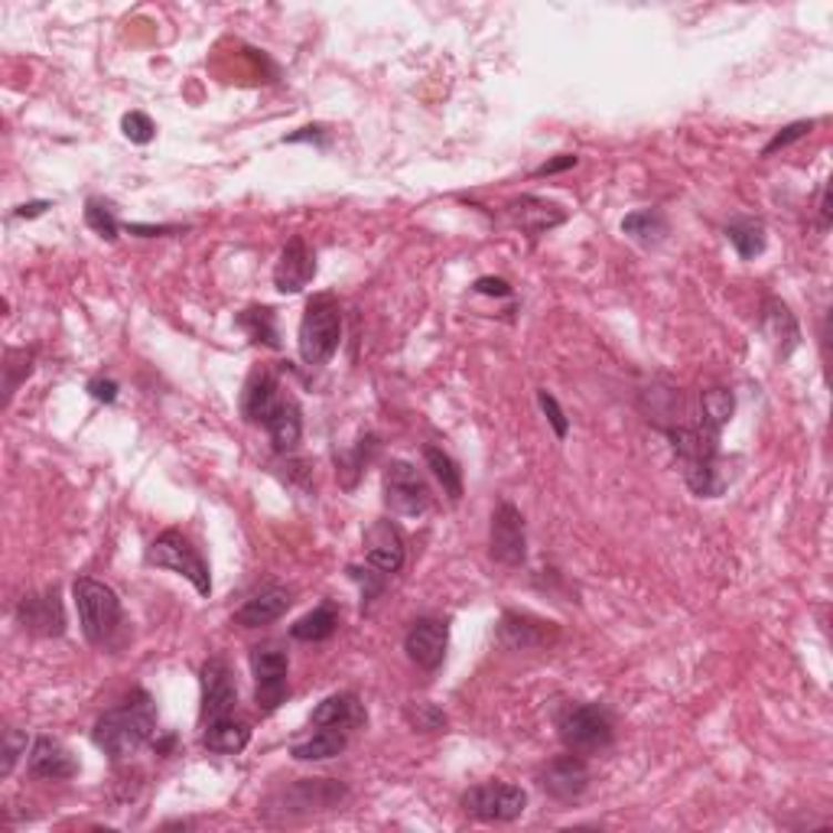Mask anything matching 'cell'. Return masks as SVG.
<instances>
[{
	"label": "cell",
	"mask_w": 833,
	"mask_h": 833,
	"mask_svg": "<svg viewBox=\"0 0 833 833\" xmlns=\"http://www.w3.org/2000/svg\"><path fill=\"white\" fill-rule=\"evenodd\" d=\"M281 397H284L281 394V382L267 368H254L247 375L245 392H242V417H245L247 424H261L264 427Z\"/></svg>",
	"instance_id": "obj_19"
},
{
	"label": "cell",
	"mask_w": 833,
	"mask_h": 833,
	"mask_svg": "<svg viewBox=\"0 0 833 833\" xmlns=\"http://www.w3.org/2000/svg\"><path fill=\"white\" fill-rule=\"evenodd\" d=\"M570 166H577V156L573 153H563L560 160H550V163H544L535 170V176H553V173H563V170H570Z\"/></svg>",
	"instance_id": "obj_45"
},
{
	"label": "cell",
	"mask_w": 833,
	"mask_h": 833,
	"mask_svg": "<svg viewBox=\"0 0 833 833\" xmlns=\"http://www.w3.org/2000/svg\"><path fill=\"white\" fill-rule=\"evenodd\" d=\"M33 358H37L33 348H7L3 352V404H10V397L17 394L23 378H30Z\"/></svg>",
	"instance_id": "obj_34"
},
{
	"label": "cell",
	"mask_w": 833,
	"mask_h": 833,
	"mask_svg": "<svg viewBox=\"0 0 833 833\" xmlns=\"http://www.w3.org/2000/svg\"><path fill=\"white\" fill-rule=\"evenodd\" d=\"M156 735V710L144 690H134L121 707L108 710L99 717L92 742L99 745L104 755H111L114 762L131 759L144 742H153Z\"/></svg>",
	"instance_id": "obj_1"
},
{
	"label": "cell",
	"mask_w": 833,
	"mask_h": 833,
	"mask_svg": "<svg viewBox=\"0 0 833 833\" xmlns=\"http://www.w3.org/2000/svg\"><path fill=\"white\" fill-rule=\"evenodd\" d=\"M27 769H30L33 779H43V782H65V779H75V775H79L75 755L69 752L65 742H59V739H52V735H37V739L30 742Z\"/></svg>",
	"instance_id": "obj_13"
},
{
	"label": "cell",
	"mask_w": 833,
	"mask_h": 833,
	"mask_svg": "<svg viewBox=\"0 0 833 833\" xmlns=\"http://www.w3.org/2000/svg\"><path fill=\"white\" fill-rule=\"evenodd\" d=\"M345 798V788L333 779H303L296 782L284 801H291L294 807L287 811H319V807H336Z\"/></svg>",
	"instance_id": "obj_24"
},
{
	"label": "cell",
	"mask_w": 833,
	"mask_h": 833,
	"mask_svg": "<svg viewBox=\"0 0 833 833\" xmlns=\"http://www.w3.org/2000/svg\"><path fill=\"white\" fill-rule=\"evenodd\" d=\"M687 489L700 498H717L720 491L730 486V476L723 469V459H693V463H681Z\"/></svg>",
	"instance_id": "obj_26"
},
{
	"label": "cell",
	"mask_w": 833,
	"mask_h": 833,
	"mask_svg": "<svg viewBox=\"0 0 833 833\" xmlns=\"http://www.w3.org/2000/svg\"><path fill=\"white\" fill-rule=\"evenodd\" d=\"M378 453V437H362V440L352 446V453H343V456H336V466H339V476L345 479V473H352L348 476V489H355V482H358V476L365 473V466H368V459Z\"/></svg>",
	"instance_id": "obj_36"
},
{
	"label": "cell",
	"mask_w": 833,
	"mask_h": 833,
	"mask_svg": "<svg viewBox=\"0 0 833 833\" xmlns=\"http://www.w3.org/2000/svg\"><path fill=\"white\" fill-rule=\"evenodd\" d=\"M508 219H511L515 228H521L525 235L538 238L544 232L563 225V222H567V212H563L560 205L547 202V199L521 196L515 199V202H508Z\"/></svg>",
	"instance_id": "obj_18"
},
{
	"label": "cell",
	"mask_w": 833,
	"mask_h": 833,
	"mask_svg": "<svg viewBox=\"0 0 833 833\" xmlns=\"http://www.w3.org/2000/svg\"><path fill=\"white\" fill-rule=\"evenodd\" d=\"M446 644H449V629L440 619H417L407 636H404V651L407 658L424 668V671H437L446 658Z\"/></svg>",
	"instance_id": "obj_14"
},
{
	"label": "cell",
	"mask_w": 833,
	"mask_h": 833,
	"mask_svg": "<svg viewBox=\"0 0 833 833\" xmlns=\"http://www.w3.org/2000/svg\"><path fill=\"white\" fill-rule=\"evenodd\" d=\"M473 291L482 296H511V284L505 281V277H479L476 284H473Z\"/></svg>",
	"instance_id": "obj_43"
},
{
	"label": "cell",
	"mask_w": 833,
	"mask_h": 833,
	"mask_svg": "<svg viewBox=\"0 0 833 833\" xmlns=\"http://www.w3.org/2000/svg\"><path fill=\"white\" fill-rule=\"evenodd\" d=\"M85 222H89V228L101 235L104 242H114L118 238V232H121V222L114 219V212H111V205L104 202V199H89L85 202Z\"/></svg>",
	"instance_id": "obj_37"
},
{
	"label": "cell",
	"mask_w": 833,
	"mask_h": 833,
	"mask_svg": "<svg viewBox=\"0 0 833 833\" xmlns=\"http://www.w3.org/2000/svg\"><path fill=\"white\" fill-rule=\"evenodd\" d=\"M735 414V394L730 388H707L700 394V427L720 434Z\"/></svg>",
	"instance_id": "obj_30"
},
{
	"label": "cell",
	"mask_w": 833,
	"mask_h": 833,
	"mask_svg": "<svg viewBox=\"0 0 833 833\" xmlns=\"http://www.w3.org/2000/svg\"><path fill=\"white\" fill-rule=\"evenodd\" d=\"M407 720L417 727V730H424V733H434V730H443L446 727V717H443L437 707H430V703H410L407 707Z\"/></svg>",
	"instance_id": "obj_42"
},
{
	"label": "cell",
	"mask_w": 833,
	"mask_h": 833,
	"mask_svg": "<svg viewBox=\"0 0 833 833\" xmlns=\"http://www.w3.org/2000/svg\"><path fill=\"white\" fill-rule=\"evenodd\" d=\"M498 638H501V644H508L515 651L518 648L528 651V648H538L547 641V626L528 619V616H518V612H505L501 626H498Z\"/></svg>",
	"instance_id": "obj_27"
},
{
	"label": "cell",
	"mask_w": 833,
	"mask_h": 833,
	"mask_svg": "<svg viewBox=\"0 0 833 833\" xmlns=\"http://www.w3.org/2000/svg\"><path fill=\"white\" fill-rule=\"evenodd\" d=\"M238 326L247 329V336L254 343L271 345V348H281V339H277V326H274V309L267 306H251L238 316Z\"/></svg>",
	"instance_id": "obj_35"
},
{
	"label": "cell",
	"mask_w": 833,
	"mask_h": 833,
	"mask_svg": "<svg viewBox=\"0 0 833 833\" xmlns=\"http://www.w3.org/2000/svg\"><path fill=\"white\" fill-rule=\"evenodd\" d=\"M814 131V121H794V124H788V128H782L765 148H762V156H772V153H779V150L784 148H791L794 141H801V138H807Z\"/></svg>",
	"instance_id": "obj_40"
},
{
	"label": "cell",
	"mask_w": 833,
	"mask_h": 833,
	"mask_svg": "<svg viewBox=\"0 0 833 833\" xmlns=\"http://www.w3.org/2000/svg\"><path fill=\"white\" fill-rule=\"evenodd\" d=\"M89 394L101 400V404H114L118 400V382H111V378H92L89 382Z\"/></svg>",
	"instance_id": "obj_44"
},
{
	"label": "cell",
	"mask_w": 833,
	"mask_h": 833,
	"mask_svg": "<svg viewBox=\"0 0 833 833\" xmlns=\"http://www.w3.org/2000/svg\"><path fill=\"white\" fill-rule=\"evenodd\" d=\"M72 596H75L82 636L89 638L92 644H108L111 636L118 632V626H121V599H118V592L108 583H101V580L79 577L75 587H72Z\"/></svg>",
	"instance_id": "obj_3"
},
{
	"label": "cell",
	"mask_w": 833,
	"mask_h": 833,
	"mask_svg": "<svg viewBox=\"0 0 833 833\" xmlns=\"http://www.w3.org/2000/svg\"><path fill=\"white\" fill-rule=\"evenodd\" d=\"M817 212H821V232H827V228H831V219H833L831 186H824V190H821V205H817Z\"/></svg>",
	"instance_id": "obj_46"
},
{
	"label": "cell",
	"mask_w": 833,
	"mask_h": 833,
	"mask_svg": "<svg viewBox=\"0 0 833 833\" xmlns=\"http://www.w3.org/2000/svg\"><path fill=\"white\" fill-rule=\"evenodd\" d=\"M17 622L43 638H59L65 632V616H62V599L59 589H43L33 596H23L17 606Z\"/></svg>",
	"instance_id": "obj_12"
},
{
	"label": "cell",
	"mask_w": 833,
	"mask_h": 833,
	"mask_svg": "<svg viewBox=\"0 0 833 833\" xmlns=\"http://www.w3.org/2000/svg\"><path fill=\"white\" fill-rule=\"evenodd\" d=\"M251 671H254V700L261 717H271L291 693L287 674H291V658L287 648L277 641H264L251 648Z\"/></svg>",
	"instance_id": "obj_5"
},
{
	"label": "cell",
	"mask_w": 833,
	"mask_h": 833,
	"mask_svg": "<svg viewBox=\"0 0 833 833\" xmlns=\"http://www.w3.org/2000/svg\"><path fill=\"white\" fill-rule=\"evenodd\" d=\"M316 277V257L313 251L306 247V242L296 235L291 238L281 257H277V267H274V287L277 294H299L309 281Z\"/></svg>",
	"instance_id": "obj_17"
},
{
	"label": "cell",
	"mask_w": 833,
	"mask_h": 833,
	"mask_svg": "<svg viewBox=\"0 0 833 833\" xmlns=\"http://www.w3.org/2000/svg\"><path fill=\"white\" fill-rule=\"evenodd\" d=\"M538 784L544 788V794H550L553 801H577L589 788L587 759L570 752V755H560V759L547 762L540 769Z\"/></svg>",
	"instance_id": "obj_11"
},
{
	"label": "cell",
	"mask_w": 833,
	"mask_h": 833,
	"mask_svg": "<svg viewBox=\"0 0 833 833\" xmlns=\"http://www.w3.org/2000/svg\"><path fill=\"white\" fill-rule=\"evenodd\" d=\"M622 232L638 245H661L668 235V219L661 209H638L622 219Z\"/></svg>",
	"instance_id": "obj_29"
},
{
	"label": "cell",
	"mask_w": 833,
	"mask_h": 833,
	"mask_svg": "<svg viewBox=\"0 0 833 833\" xmlns=\"http://www.w3.org/2000/svg\"><path fill=\"white\" fill-rule=\"evenodd\" d=\"M27 745H30L27 733H20V730H3V749H0V755H3L0 772H3V775L13 772V765H17L20 755H27Z\"/></svg>",
	"instance_id": "obj_41"
},
{
	"label": "cell",
	"mask_w": 833,
	"mask_h": 833,
	"mask_svg": "<svg viewBox=\"0 0 833 833\" xmlns=\"http://www.w3.org/2000/svg\"><path fill=\"white\" fill-rule=\"evenodd\" d=\"M668 440L674 446L681 463L693 459H717L720 456V434H710L707 427H668Z\"/></svg>",
	"instance_id": "obj_25"
},
{
	"label": "cell",
	"mask_w": 833,
	"mask_h": 833,
	"mask_svg": "<svg viewBox=\"0 0 833 833\" xmlns=\"http://www.w3.org/2000/svg\"><path fill=\"white\" fill-rule=\"evenodd\" d=\"M407 560V547L400 531L394 528L392 521H375L365 531V563L368 570L382 573V577H394Z\"/></svg>",
	"instance_id": "obj_15"
},
{
	"label": "cell",
	"mask_w": 833,
	"mask_h": 833,
	"mask_svg": "<svg viewBox=\"0 0 833 833\" xmlns=\"http://www.w3.org/2000/svg\"><path fill=\"white\" fill-rule=\"evenodd\" d=\"M343 339V309L329 294L313 296L299 319V358L306 365H326Z\"/></svg>",
	"instance_id": "obj_2"
},
{
	"label": "cell",
	"mask_w": 833,
	"mask_h": 833,
	"mask_svg": "<svg viewBox=\"0 0 833 833\" xmlns=\"http://www.w3.org/2000/svg\"><path fill=\"white\" fill-rule=\"evenodd\" d=\"M762 329L779 348L782 358H791V352L801 345V326H798L794 313L788 309V303H782L779 296H769L762 303Z\"/></svg>",
	"instance_id": "obj_21"
},
{
	"label": "cell",
	"mask_w": 833,
	"mask_h": 833,
	"mask_svg": "<svg viewBox=\"0 0 833 833\" xmlns=\"http://www.w3.org/2000/svg\"><path fill=\"white\" fill-rule=\"evenodd\" d=\"M47 209H52L50 202H30V205H20L13 215H17V219H37V215H43Z\"/></svg>",
	"instance_id": "obj_48"
},
{
	"label": "cell",
	"mask_w": 833,
	"mask_h": 833,
	"mask_svg": "<svg viewBox=\"0 0 833 833\" xmlns=\"http://www.w3.org/2000/svg\"><path fill=\"white\" fill-rule=\"evenodd\" d=\"M727 238L742 261H752L765 251V225L755 219H735L727 225Z\"/></svg>",
	"instance_id": "obj_33"
},
{
	"label": "cell",
	"mask_w": 833,
	"mask_h": 833,
	"mask_svg": "<svg viewBox=\"0 0 833 833\" xmlns=\"http://www.w3.org/2000/svg\"><path fill=\"white\" fill-rule=\"evenodd\" d=\"M294 606V592L287 587H261L257 592H251L245 602L238 606L235 612V626L242 629H261V626H271L277 622L287 609Z\"/></svg>",
	"instance_id": "obj_16"
},
{
	"label": "cell",
	"mask_w": 833,
	"mask_h": 833,
	"mask_svg": "<svg viewBox=\"0 0 833 833\" xmlns=\"http://www.w3.org/2000/svg\"><path fill=\"white\" fill-rule=\"evenodd\" d=\"M264 430H267V437H271L274 449H277L281 456L294 453L296 443L303 437V414H299V404H296L294 397L284 394V397L277 400V407H274V414L267 417Z\"/></svg>",
	"instance_id": "obj_22"
},
{
	"label": "cell",
	"mask_w": 833,
	"mask_h": 833,
	"mask_svg": "<svg viewBox=\"0 0 833 833\" xmlns=\"http://www.w3.org/2000/svg\"><path fill=\"white\" fill-rule=\"evenodd\" d=\"M121 131H124V138L131 144H150L156 138V128H153V121H150L144 111H128L121 118Z\"/></svg>",
	"instance_id": "obj_38"
},
{
	"label": "cell",
	"mask_w": 833,
	"mask_h": 833,
	"mask_svg": "<svg viewBox=\"0 0 833 833\" xmlns=\"http://www.w3.org/2000/svg\"><path fill=\"white\" fill-rule=\"evenodd\" d=\"M336 629H339V612L326 602V606L306 612L303 619H296L294 626H291V638L316 644V641H326V638L336 636Z\"/></svg>",
	"instance_id": "obj_31"
},
{
	"label": "cell",
	"mask_w": 833,
	"mask_h": 833,
	"mask_svg": "<svg viewBox=\"0 0 833 833\" xmlns=\"http://www.w3.org/2000/svg\"><path fill=\"white\" fill-rule=\"evenodd\" d=\"M199 681H202V723H212V720H222V717L235 713L238 687H235L232 668H228L225 658H209L202 664Z\"/></svg>",
	"instance_id": "obj_10"
},
{
	"label": "cell",
	"mask_w": 833,
	"mask_h": 833,
	"mask_svg": "<svg viewBox=\"0 0 833 833\" xmlns=\"http://www.w3.org/2000/svg\"><path fill=\"white\" fill-rule=\"evenodd\" d=\"M345 745H348V735L343 730H316L309 739L296 742L291 755L296 762H326V759L343 755Z\"/></svg>",
	"instance_id": "obj_28"
},
{
	"label": "cell",
	"mask_w": 833,
	"mask_h": 833,
	"mask_svg": "<svg viewBox=\"0 0 833 833\" xmlns=\"http://www.w3.org/2000/svg\"><path fill=\"white\" fill-rule=\"evenodd\" d=\"M525 807H528L525 788L508 782L476 784L463 794V811L486 824H511L525 814Z\"/></svg>",
	"instance_id": "obj_7"
},
{
	"label": "cell",
	"mask_w": 833,
	"mask_h": 833,
	"mask_svg": "<svg viewBox=\"0 0 833 833\" xmlns=\"http://www.w3.org/2000/svg\"><path fill=\"white\" fill-rule=\"evenodd\" d=\"M424 459H427L430 473L440 479V486L449 495V501H459L463 498V469H459V463L446 449H440V446H424Z\"/></svg>",
	"instance_id": "obj_32"
},
{
	"label": "cell",
	"mask_w": 833,
	"mask_h": 833,
	"mask_svg": "<svg viewBox=\"0 0 833 833\" xmlns=\"http://www.w3.org/2000/svg\"><path fill=\"white\" fill-rule=\"evenodd\" d=\"M128 232L134 235H144V238H156V235H166V232H180L173 225H128Z\"/></svg>",
	"instance_id": "obj_47"
},
{
	"label": "cell",
	"mask_w": 833,
	"mask_h": 833,
	"mask_svg": "<svg viewBox=\"0 0 833 833\" xmlns=\"http://www.w3.org/2000/svg\"><path fill=\"white\" fill-rule=\"evenodd\" d=\"M148 563L150 567H163V570H173V573L186 577V580L196 587L199 596H209V592H212L209 563L202 560V553L193 547V540L186 538L183 531H176V528L163 531L160 538L150 544Z\"/></svg>",
	"instance_id": "obj_6"
},
{
	"label": "cell",
	"mask_w": 833,
	"mask_h": 833,
	"mask_svg": "<svg viewBox=\"0 0 833 833\" xmlns=\"http://www.w3.org/2000/svg\"><path fill=\"white\" fill-rule=\"evenodd\" d=\"M538 404H540V410H544V417H547V424L553 427L557 440H567V434H570V420H567L563 407L557 404V397L547 392V388H540Z\"/></svg>",
	"instance_id": "obj_39"
},
{
	"label": "cell",
	"mask_w": 833,
	"mask_h": 833,
	"mask_svg": "<svg viewBox=\"0 0 833 833\" xmlns=\"http://www.w3.org/2000/svg\"><path fill=\"white\" fill-rule=\"evenodd\" d=\"M489 550L491 557L505 567H521L528 557V528H525V515L511 505L501 501L491 515L489 528Z\"/></svg>",
	"instance_id": "obj_9"
},
{
	"label": "cell",
	"mask_w": 833,
	"mask_h": 833,
	"mask_svg": "<svg viewBox=\"0 0 833 833\" xmlns=\"http://www.w3.org/2000/svg\"><path fill=\"white\" fill-rule=\"evenodd\" d=\"M365 707L355 693H333L326 697L316 710H313V727L316 730H343V733H352L358 727H365Z\"/></svg>",
	"instance_id": "obj_20"
},
{
	"label": "cell",
	"mask_w": 833,
	"mask_h": 833,
	"mask_svg": "<svg viewBox=\"0 0 833 833\" xmlns=\"http://www.w3.org/2000/svg\"><path fill=\"white\" fill-rule=\"evenodd\" d=\"M385 505L394 515H407V518H420L430 511L434 505V491L427 486V479L420 476V469H414L404 459H392L385 469Z\"/></svg>",
	"instance_id": "obj_8"
},
{
	"label": "cell",
	"mask_w": 833,
	"mask_h": 833,
	"mask_svg": "<svg viewBox=\"0 0 833 833\" xmlns=\"http://www.w3.org/2000/svg\"><path fill=\"white\" fill-rule=\"evenodd\" d=\"M247 742H251V727H247L245 720H238L235 713L222 717V720H212V723H202V745L209 752L238 755Z\"/></svg>",
	"instance_id": "obj_23"
},
{
	"label": "cell",
	"mask_w": 833,
	"mask_h": 833,
	"mask_svg": "<svg viewBox=\"0 0 833 833\" xmlns=\"http://www.w3.org/2000/svg\"><path fill=\"white\" fill-rule=\"evenodd\" d=\"M557 730H560V742L577 752V755H592V752H602L612 745V735H616V727H612V717L606 707L599 703H580V707H567L557 720Z\"/></svg>",
	"instance_id": "obj_4"
}]
</instances>
